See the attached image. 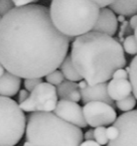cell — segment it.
Wrapping results in <instances>:
<instances>
[{
  "instance_id": "obj_18",
  "label": "cell",
  "mask_w": 137,
  "mask_h": 146,
  "mask_svg": "<svg viewBox=\"0 0 137 146\" xmlns=\"http://www.w3.org/2000/svg\"><path fill=\"white\" fill-rule=\"evenodd\" d=\"M128 74H129L128 79L132 86V92L137 100V55H135V57L132 59L131 63H130Z\"/></svg>"
},
{
  "instance_id": "obj_33",
  "label": "cell",
  "mask_w": 137,
  "mask_h": 146,
  "mask_svg": "<svg viewBox=\"0 0 137 146\" xmlns=\"http://www.w3.org/2000/svg\"><path fill=\"white\" fill-rule=\"evenodd\" d=\"M118 22H124L125 21V16L124 15H121V14H119V16H118Z\"/></svg>"
},
{
  "instance_id": "obj_14",
  "label": "cell",
  "mask_w": 137,
  "mask_h": 146,
  "mask_svg": "<svg viewBox=\"0 0 137 146\" xmlns=\"http://www.w3.org/2000/svg\"><path fill=\"white\" fill-rule=\"evenodd\" d=\"M57 94L61 100H71L75 102L81 100L79 84L69 80L64 81L59 86H57Z\"/></svg>"
},
{
  "instance_id": "obj_2",
  "label": "cell",
  "mask_w": 137,
  "mask_h": 146,
  "mask_svg": "<svg viewBox=\"0 0 137 146\" xmlns=\"http://www.w3.org/2000/svg\"><path fill=\"white\" fill-rule=\"evenodd\" d=\"M71 57L77 71L91 86L108 82L116 70L126 66L120 43L112 36L97 31L75 37Z\"/></svg>"
},
{
  "instance_id": "obj_22",
  "label": "cell",
  "mask_w": 137,
  "mask_h": 146,
  "mask_svg": "<svg viewBox=\"0 0 137 146\" xmlns=\"http://www.w3.org/2000/svg\"><path fill=\"white\" fill-rule=\"evenodd\" d=\"M15 7L16 6L13 0H0V16L3 17L5 14H7Z\"/></svg>"
},
{
  "instance_id": "obj_23",
  "label": "cell",
  "mask_w": 137,
  "mask_h": 146,
  "mask_svg": "<svg viewBox=\"0 0 137 146\" xmlns=\"http://www.w3.org/2000/svg\"><path fill=\"white\" fill-rule=\"evenodd\" d=\"M42 78H30V79H25L24 81V87L30 92L34 90L40 83H42Z\"/></svg>"
},
{
  "instance_id": "obj_15",
  "label": "cell",
  "mask_w": 137,
  "mask_h": 146,
  "mask_svg": "<svg viewBox=\"0 0 137 146\" xmlns=\"http://www.w3.org/2000/svg\"><path fill=\"white\" fill-rule=\"evenodd\" d=\"M109 8L118 15L132 16L137 14V0H115Z\"/></svg>"
},
{
  "instance_id": "obj_26",
  "label": "cell",
  "mask_w": 137,
  "mask_h": 146,
  "mask_svg": "<svg viewBox=\"0 0 137 146\" xmlns=\"http://www.w3.org/2000/svg\"><path fill=\"white\" fill-rule=\"evenodd\" d=\"M29 96H30L29 90H27L26 88L25 90H21L19 92V96H18V102H19V104H22V102H25V100L29 98Z\"/></svg>"
},
{
  "instance_id": "obj_29",
  "label": "cell",
  "mask_w": 137,
  "mask_h": 146,
  "mask_svg": "<svg viewBox=\"0 0 137 146\" xmlns=\"http://www.w3.org/2000/svg\"><path fill=\"white\" fill-rule=\"evenodd\" d=\"M85 140H95V129H89L83 135Z\"/></svg>"
},
{
  "instance_id": "obj_25",
  "label": "cell",
  "mask_w": 137,
  "mask_h": 146,
  "mask_svg": "<svg viewBox=\"0 0 137 146\" xmlns=\"http://www.w3.org/2000/svg\"><path fill=\"white\" fill-rule=\"evenodd\" d=\"M118 133H119V131L115 125H111V126L106 128V135H107L108 140H114L118 136Z\"/></svg>"
},
{
  "instance_id": "obj_11",
  "label": "cell",
  "mask_w": 137,
  "mask_h": 146,
  "mask_svg": "<svg viewBox=\"0 0 137 146\" xmlns=\"http://www.w3.org/2000/svg\"><path fill=\"white\" fill-rule=\"evenodd\" d=\"M117 27L118 20L115 16V12L107 7L101 8L99 15L93 31L104 33L109 36H114L117 31Z\"/></svg>"
},
{
  "instance_id": "obj_13",
  "label": "cell",
  "mask_w": 137,
  "mask_h": 146,
  "mask_svg": "<svg viewBox=\"0 0 137 146\" xmlns=\"http://www.w3.org/2000/svg\"><path fill=\"white\" fill-rule=\"evenodd\" d=\"M108 94L113 100H119L126 98L132 92V86L129 80L112 79L107 84Z\"/></svg>"
},
{
  "instance_id": "obj_24",
  "label": "cell",
  "mask_w": 137,
  "mask_h": 146,
  "mask_svg": "<svg viewBox=\"0 0 137 146\" xmlns=\"http://www.w3.org/2000/svg\"><path fill=\"white\" fill-rule=\"evenodd\" d=\"M128 78H129V74L123 68L117 69L113 73V75H112V79H116V80H127Z\"/></svg>"
},
{
  "instance_id": "obj_17",
  "label": "cell",
  "mask_w": 137,
  "mask_h": 146,
  "mask_svg": "<svg viewBox=\"0 0 137 146\" xmlns=\"http://www.w3.org/2000/svg\"><path fill=\"white\" fill-rule=\"evenodd\" d=\"M136 98L134 96V94H129L126 98H122L119 100H115V106L118 108L122 111H129L132 110L136 106Z\"/></svg>"
},
{
  "instance_id": "obj_1",
  "label": "cell",
  "mask_w": 137,
  "mask_h": 146,
  "mask_svg": "<svg viewBox=\"0 0 137 146\" xmlns=\"http://www.w3.org/2000/svg\"><path fill=\"white\" fill-rule=\"evenodd\" d=\"M69 41L46 6H16L0 20V63L21 79L46 77L68 56Z\"/></svg>"
},
{
  "instance_id": "obj_31",
  "label": "cell",
  "mask_w": 137,
  "mask_h": 146,
  "mask_svg": "<svg viewBox=\"0 0 137 146\" xmlns=\"http://www.w3.org/2000/svg\"><path fill=\"white\" fill-rule=\"evenodd\" d=\"M79 146H103V145L97 143L95 140H85L83 142H81Z\"/></svg>"
},
{
  "instance_id": "obj_5",
  "label": "cell",
  "mask_w": 137,
  "mask_h": 146,
  "mask_svg": "<svg viewBox=\"0 0 137 146\" xmlns=\"http://www.w3.org/2000/svg\"><path fill=\"white\" fill-rule=\"evenodd\" d=\"M26 118L20 106L0 96V146H15L26 130Z\"/></svg>"
},
{
  "instance_id": "obj_20",
  "label": "cell",
  "mask_w": 137,
  "mask_h": 146,
  "mask_svg": "<svg viewBox=\"0 0 137 146\" xmlns=\"http://www.w3.org/2000/svg\"><path fill=\"white\" fill-rule=\"evenodd\" d=\"M45 78H46V81L48 83L52 84L54 86H59L61 83L65 81L64 74L62 73V71H59V70H55L52 73L48 74Z\"/></svg>"
},
{
  "instance_id": "obj_32",
  "label": "cell",
  "mask_w": 137,
  "mask_h": 146,
  "mask_svg": "<svg viewBox=\"0 0 137 146\" xmlns=\"http://www.w3.org/2000/svg\"><path fill=\"white\" fill-rule=\"evenodd\" d=\"M5 68H4V66L2 65L1 63H0V77H1L2 75H3L4 73H5Z\"/></svg>"
},
{
  "instance_id": "obj_12",
  "label": "cell",
  "mask_w": 137,
  "mask_h": 146,
  "mask_svg": "<svg viewBox=\"0 0 137 146\" xmlns=\"http://www.w3.org/2000/svg\"><path fill=\"white\" fill-rule=\"evenodd\" d=\"M20 87L21 78L18 76L6 71L0 77V96L11 98L19 92Z\"/></svg>"
},
{
  "instance_id": "obj_19",
  "label": "cell",
  "mask_w": 137,
  "mask_h": 146,
  "mask_svg": "<svg viewBox=\"0 0 137 146\" xmlns=\"http://www.w3.org/2000/svg\"><path fill=\"white\" fill-rule=\"evenodd\" d=\"M123 49L124 52L129 55H137V40L134 35H129L123 41Z\"/></svg>"
},
{
  "instance_id": "obj_9",
  "label": "cell",
  "mask_w": 137,
  "mask_h": 146,
  "mask_svg": "<svg viewBox=\"0 0 137 146\" xmlns=\"http://www.w3.org/2000/svg\"><path fill=\"white\" fill-rule=\"evenodd\" d=\"M54 113L64 120L68 121L73 125L83 128L87 127V122L83 115V108L75 102L67 100H61L57 102Z\"/></svg>"
},
{
  "instance_id": "obj_34",
  "label": "cell",
  "mask_w": 137,
  "mask_h": 146,
  "mask_svg": "<svg viewBox=\"0 0 137 146\" xmlns=\"http://www.w3.org/2000/svg\"><path fill=\"white\" fill-rule=\"evenodd\" d=\"M134 36H135V38H136V40H137V27L134 29Z\"/></svg>"
},
{
  "instance_id": "obj_10",
  "label": "cell",
  "mask_w": 137,
  "mask_h": 146,
  "mask_svg": "<svg viewBox=\"0 0 137 146\" xmlns=\"http://www.w3.org/2000/svg\"><path fill=\"white\" fill-rule=\"evenodd\" d=\"M107 84V82H105V83L97 84V85L93 86L87 85L85 88L79 90H81V102L83 104H85L89 102L99 100V102H106V104H110V106L114 108L115 104H114V100L108 94Z\"/></svg>"
},
{
  "instance_id": "obj_16",
  "label": "cell",
  "mask_w": 137,
  "mask_h": 146,
  "mask_svg": "<svg viewBox=\"0 0 137 146\" xmlns=\"http://www.w3.org/2000/svg\"><path fill=\"white\" fill-rule=\"evenodd\" d=\"M60 69L62 71V73L64 74L65 78L69 81H73V82H79L81 81L83 77L79 75V73L77 71L75 65H73V61H71V57L67 56L65 60L63 61V63L61 64Z\"/></svg>"
},
{
  "instance_id": "obj_4",
  "label": "cell",
  "mask_w": 137,
  "mask_h": 146,
  "mask_svg": "<svg viewBox=\"0 0 137 146\" xmlns=\"http://www.w3.org/2000/svg\"><path fill=\"white\" fill-rule=\"evenodd\" d=\"M49 9L56 28L69 38L93 31L101 11L91 0H52Z\"/></svg>"
},
{
  "instance_id": "obj_8",
  "label": "cell",
  "mask_w": 137,
  "mask_h": 146,
  "mask_svg": "<svg viewBox=\"0 0 137 146\" xmlns=\"http://www.w3.org/2000/svg\"><path fill=\"white\" fill-rule=\"evenodd\" d=\"M83 115L87 122V125L91 127L107 126L113 124L117 118L114 108L103 102L93 100L85 104L83 108Z\"/></svg>"
},
{
  "instance_id": "obj_3",
  "label": "cell",
  "mask_w": 137,
  "mask_h": 146,
  "mask_svg": "<svg viewBox=\"0 0 137 146\" xmlns=\"http://www.w3.org/2000/svg\"><path fill=\"white\" fill-rule=\"evenodd\" d=\"M26 141L23 146H79L83 133L52 111H34L26 124Z\"/></svg>"
},
{
  "instance_id": "obj_21",
  "label": "cell",
  "mask_w": 137,
  "mask_h": 146,
  "mask_svg": "<svg viewBox=\"0 0 137 146\" xmlns=\"http://www.w3.org/2000/svg\"><path fill=\"white\" fill-rule=\"evenodd\" d=\"M95 140L101 145H107L108 138L106 135L105 126H97L95 128Z\"/></svg>"
},
{
  "instance_id": "obj_6",
  "label": "cell",
  "mask_w": 137,
  "mask_h": 146,
  "mask_svg": "<svg viewBox=\"0 0 137 146\" xmlns=\"http://www.w3.org/2000/svg\"><path fill=\"white\" fill-rule=\"evenodd\" d=\"M57 88L48 83H40L30 92V96L25 102L19 104L23 111H54L58 102Z\"/></svg>"
},
{
  "instance_id": "obj_27",
  "label": "cell",
  "mask_w": 137,
  "mask_h": 146,
  "mask_svg": "<svg viewBox=\"0 0 137 146\" xmlns=\"http://www.w3.org/2000/svg\"><path fill=\"white\" fill-rule=\"evenodd\" d=\"M91 1L95 2L99 7L103 8V7H107V6H109L110 4L113 3L115 0H91Z\"/></svg>"
},
{
  "instance_id": "obj_28",
  "label": "cell",
  "mask_w": 137,
  "mask_h": 146,
  "mask_svg": "<svg viewBox=\"0 0 137 146\" xmlns=\"http://www.w3.org/2000/svg\"><path fill=\"white\" fill-rule=\"evenodd\" d=\"M37 1H39V0H13V2L15 3V6L29 5V4H33Z\"/></svg>"
},
{
  "instance_id": "obj_30",
  "label": "cell",
  "mask_w": 137,
  "mask_h": 146,
  "mask_svg": "<svg viewBox=\"0 0 137 146\" xmlns=\"http://www.w3.org/2000/svg\"><path fill=\"white\" fill-rule=\"evenodd\" d=\"M129 27L131 28V29H135L137 27V14H134V15L131 16V18H130V21H129Z\"/></svg>"
},
{
  "instance_id": "obj_7",
  "label": "cell",
  "mask_w": 137,
  "mask_h": 146,
  "mask_svg": "<svg viewBox=\"0 0 137 146\" xmlns=\"http://www.w3.org/2000/svg\"><path fill=\"white\" fill-rule=\"evenodd\" d=\"M118 128V136L109 140L107 146H137V110L125 111L113 122Z\"/></svg>"
}]
</instances>
